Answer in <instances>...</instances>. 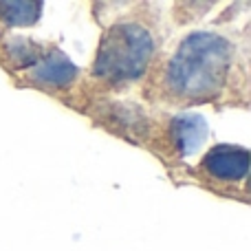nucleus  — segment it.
Segmentation results:
<instances>
[{"mask_svg": "<svg viewBox=\"0 0 251 251\" xmlns=\"http://www.w3.org/2000/svg\"><path fill=\"white\" fill-rule=\"evenodd\" d=\"M234 64V44L214 31L190 33L163 71V91L170 101H209L223 93Z\"/></svg>", "mask_w": 251, "mask_h": 251, "instance_id": "1", "label": "nucleus"}, {"mask_svg": "<svg viewBox=\"0 0 251 251\" xmlns=\"http://www.w3.org/2000/svg\"><path fill=\"white\" fill-rule=\"evenodd\" d=\"M152 55H154L152 31L141 22L126 20L106 29L93 64V73L97 79L110 86L130 84L146 73Z\"/></svg>", "mask_w": 251, "mask_h": 251, "instance_id": "2", "label": "nucleus"}, {"mask_svg": "<svg viewBox=\"0 0 251 251\" xmlns=\"http://www.w3.org/2000/svg\"><path fill=\"white\" fill-rule=\"evenodd\" d=\"M201 170L205 176L218 183H238L249 172V152L247 148L221 143L205 152L201 161Z\"/></svg>", "mask_w": 251, "mask_h": 251, "instance_id": "3", "label": "nucleus"}, {"mask_svg": "<svg viewBox=\"0 0 251 251\" xmlns=\"http://www.w3.org/2000/svg\"><path fill=\"white\" fill-rule=\"evenodd\" d=\"M29 77L33 84L44 88H66L77 79L75 64L60 51L42 53L40 60L31 66Z\"/></svg>", "mask_w": 251, "mask_h": 251, "instance_id": "4", "label": "nucleus"}, {"mask_svg": "<svg viewBox=\"0 0 251 251\" xmlns=\"http://www.w3.org/2000/svg\"><path fill=\"white\" fill-rule=\"evenodd\" d=\"M170 139H172L174 152H178V156H192L203 148L205 139H207V124L201 115L194 113L176 115L170 124Z\"/></svg>", "mask_w": 251, "mask_h": 251, "instance_id": "5", "label": "nucleus"}, {"mask_svg": "<svg viewBox=\"0 0 251 251\" xmlns=\"http://www.w3.org/2000/svg\"><path fill=\"white\" fill-rule=\"evenodd\" d=\"M40 2H0V18L11 26H31L40 20Z\"/></svg>", "mask_w": 251, "mask_h": 251, "instance_id": "6", "label": "nucleus"}, {"mask_svg": "<svg viewBox=\"0 0 251 251\" xmlns=\"http://www.w3.org/2000/svg\"><path fill=\"white\" fill-rule=\"evenodd\" d=\"M4 53H7V60L16 66H33L35 62L42 55V47L26 38H11L4 42Z\"/></svg>", "mask_w": 251, "mask_h": 251, "instance_id": "7", "label": "nucleus"}]
</instances>
